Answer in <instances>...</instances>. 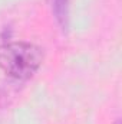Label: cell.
Wrapping results in <instances>:
<instances>
[{"label": "cell", "instance_id": "cell-1", "mask_svg": "<svg viewBox=\"0 0 122 124\" xmlns=\"http://www.w3.org/2000/svg\"><path fill=\"white\" fill-rule=\"evenodd\" d=\"M43 52L27 42H10L0 46V68L10 77L26 79L39 69Z\"/></svg>", "mask_w": 122, "mask_h": 124}, {"label": "cell", "instance_id": "cell-2", "mask_svg": "<svg viewBox=\"0 0 122 124\" xmlns=\"http://www.w3.org/2000/svg\"><path fill=\"white\" fill-rule=\"evenodd\" d=\"M53 10L59 23L65 26L68 19V0H53Z\"/></svg>", "mask_w": 122, "mask_h": 124}]
</instances>
